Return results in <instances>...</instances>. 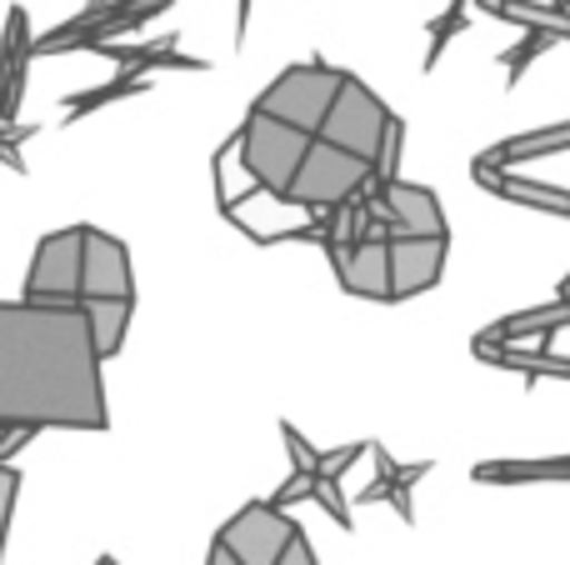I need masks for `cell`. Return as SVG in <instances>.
I'll return each instance as SVG.
<instances>
[{
    "mask_svg": "<svg viewBox=\"0 0 570 565\" xmlns=\"http://www.w3.org/2000/svg\"><path fill=\"white\" fill-rule=\"evenodd\" d=\"M96 565H120V561H116V556H100V561H96Z\"/></svg>",
    "mask_w": 570,
    "mask_h": 565,
    "instance_id": "cell-26",
    "label": "cell"
},
{
    "mask_svg": "<svg viewBox=\"0 0 570 565\" xmlns=\"http://www.w3.org/2000/svg\"><path fill=\"white\" fill-rule=\"evenodd\" d=\"M80 280H86V226L50 230L30 256L20 300H30V306H80Z\"/></svg>",
    "mask_w": 570,
    "mask_h": 565,
    "instance_id": "cell-5",
    "label": "cell"
},
{
    "mask_svg": "<svg viewBox=\"0 0 570 565\" xmlns=\"http://www.w3.org/2000/svg\"><path fill=\"white\" fill-rule=\"evenodd\" d=\"M315 500H321L325 511H331V521L341 531H351V506H345V496H341V480H331V476H315Z\"/></svg>",
    "mask_w": 570,
    "mask_h": 565,
    "instance_id": "cell-18",
    "label": "cell"
},
{
    "mask_svg": "<svg viewBox=\"0 0 570 565\" xmlns=\"http://www.w3.org/2000/svg\"><path fill=\"white\" fill-rule=\"evenodd\" d=\"M561 306L570 310V270H566V280H561Z\"/></svg>",
    "mask_w": 570,
    "mask_h": 565,
    "instance_id": "cell-25",
    "label": "cell"
},
{
    "mask_svg": "<svg viewBox=\"0 0 570 565\" xmlns=\"http://www.w3.org/2000/svg\"><path fill=\"white\" fill-rule=\"evenodd\" d=\"M375 216L395 220V236H415V240H451V226H445L441 196L431 186H415V180H385V186L365 190Z\"/></svg>",
    "mask_w": 570,
    "mask_h": 565,
    "instance_id": "cell-8",
    "label": "cell"
},
{
    "mask_svg": "<svg viewBox=\"0 0 570 565\" xmlns=\"http://www.w3.org/2000/svg\"><path fill=\"white\" fill-rule=\"evenodd\" d=\"M325 256H331L335 280H341L345 296L391 300V246L385 240H361V246L325 250Z\"/></svg>",
    "mask_w": 570,
    "mask_h": 565,
    "instance_id": "cell-11",
    "label": "cell"
},
{
    "mask_svg": "<svg viewBox=\"0 0 570 565\" xmlns=\"http://www.w3.org/2000/svg\"><path fill=\"white\" fill-rule=\"evenodd\" d=\"M391 300H411L441 286L445 250L451 240H415V236H391Z\"/></svg>",
    "mask_w": 570,
    "mask_h": 565,
    "instance_id": "cell-10",
    "label": "cell"
},
{
    "mask_svg": "<svg viewBox=\"0 0 570 565\" xmlns=\"http://www.w3.org/2000/svg\"><path fill=\"white\" fill-rule=\"evenodd\" d=\"M375 456V480L361 490V506H381V500H391L395 516L405 521V526H415V506H411V490L421 476H431V460H415V466H401V460H391V450L385 446H371Z\"/></svg>",
    "mask_w": 570,
    "mask_h": 565,
    "instance_id": "cell-13",
    "label": "cell"
},
{
    "mask_svg": "<svg viewBox=\"0 0 570 565\" xmlns=\"http://www.w3.org/2000/svg\"><path fill=\"white\" fill-rule=\"evenodd\" d=\"M30 60H36V36H30L26 10H10L6 16V40H0V126H10L26 96V76Z\"/></svg>",
    "mask_w": 570,
    "mask_h": 565,
    "instance_id": "cell-12",
    "label": "cell"
},
{
    "mask_svg": "<svg viewBox=\"0 0 570 565\" xmlns=\"http://www.w3.org/2000/svg\"><path fill=\"white\" fill-rule=\"evenodd\" d=\"M295 536H301V526L291 521V511L271 506V500H246V506L220 526L216 541L240 565H281V556L291 551Z\"/></svg>",
    "mask_w": 570,
    "mask_h": 565,
    "instance_id": "cell-7",
    "label": "cell"
},
{
    "mask_svg": "<svg viewBox=\"0 0 570 565\" xmlns=\"http://www.w3.org/2000/svg\"><path fill=\"white\" fill-rule=\"evenodd\" d=\"M461 30H465V0H451V10H445L441 20H431V50H425V70H435V60L445 56L451 36H461Z\"/></svg>",
    "mask_w": 570,
    "mask_h": 565,
    "instance_id": "cell-16",
    "label": "cell"
},
{
    "mask_svg": "<svg viewBox=\"0 0 570 565\" xmlns=\"http://www.w3.org/2000/svg\"><path fill=\"white\" fill-rule=\"evenodd\" d=\"M106 426V380L86 310L0 300V430Z\"/></svg>",
    "mask_w": 570,
    "mask_h": 565,
    "instance_id": "cell-1",
    "label": "cell"
},
{
    "mask_svg": "<svg viewBox=\"0 0 570 565\" xmlns=\"http://www.w3.org/2000/svg\"><path fill=\"white\" fill-rule=\"evenodd\" d=\"M365 450H371V446H365V440H351V446H341V450H325V456H321V476L345 480V470H351L355 460L365 456Z\"/></svg>",
    "mask_w": 570,
    "mask_h": 565,
    "instance_id": "cell-20",
    "label": "cell"
},
{
    "mask_svg": "<svg viewBox=\"0 0 570 565\" xmlns=\"http://www.w3.org/2000/svg\"><path fill=\"white\" fill-rule=\"evenodd\" d=\"M301 500H315V476H305V470H291V480L271 496V506H281V511H291V506H301Z\"/></svg>",
    "mask_w": 570,
    "mask_h": 565,
    "instance_id": "cell-21",
    "label": "cell"
},
{
    "mask_svg": "<svg viewBox=\"0 0 570 565\" xmlns=\"http://www.w3.org/2000/svg\"><path fill=\"white\" fill-rule=\"evenodd\" d=\"M281 565H321V561H315L311 541H305V536H295V541H291V551H285V556H281Z\"/></svg>",
    "mask_w": 570,
    "mask_h": 565,
    "instance_id": "cell-22",
    "label": "cell"
},
{
    "mask_svg": "<svg viewBox=\"0 0 570 565\" xmlns=\"http://www.w3.org/2000/svg\"><path fill=\"white\" fill-rule=\"evenodd\" d=\"M281 436H285V450H291V466L305 470V476H321V456H325V450H315L311 440L291 426V420H281Z\"/></svg>",
    "mask_w": 570,
    "mask_h": 565,
    "instance_id": "cell-17",
    "label": "cell"
},
{
    "mask_svg": "<svg viewBox=\"0 0 570 565\" xmlns=\"http://www.w3.org/2000/svg\"><path fill=\"white\" fill-rule=\"evenodd\" d=\"M80 300H136L126 240H116L100 226H86V280H80Z\"/></svg>",
    "mask_w": 570,
    "mask_h": 565,
    "instance_id": "cell-9",
    "label": "cell"
},
{
    "mask_svg": "<svg viewBox=\"0 0 570 565\" xmlns=\"http://www.w3.org/2000/svg\"><path fill=\"white\" fill-rule=\"evenodd\" d=\"M371 180H375L371 160H361V156H351V150H341V146L315 136L311 150H305V160H301V170H295V180H291L285 206H295L311 220H321V216H331V210L361 200L365 190H371Z\"/></svg>",
    "mask_w": 570,
    "mask_h": 565,
    "instance_id": "cell-2",
    "label": "cell"
},
{
    "mask_svg": "<svg viewBox=\"0 0 570 565\" xmlns=\"http://www.w3.org/2000/svg\"><path fill=\"white\" fill-rule=\"evenodd\" d=\"M20 496V470L16 466H0V556H6V536H10V511H16Z\"/></svg>",
    "mask_w": 570,
    "mask_h": 565,
    "instance_id": "cell-19",
    "label": "cell"
},
{
    "mask_svg": "<svg viewBox=\"0 0 570 565\" xmlns=\"http://www.w3.org/2000/svg\"><path fill=\"white\" fill-rule=\"evenodd\" d=\"M250 6H256V0H240V10H236V36H246V20H250Z\"/></svg>",
    "mask_w": 570,
    "mask_h": 565,
    "instance_id": "cell-24",
    "label": "cell"
},
{
    "mask_svg": "<svg viewBox=\"0 0 570 565\" xmlns=\"http://www.w3.org/2000/svg\"><path fill=\"white\" fill-rule=\"evenodd\" d=\"M206 565H240V561L230 556V551L220 546V541H210V551H206Z\"/></svg>",
    "mask_w": 570,
    "mask_h": 565,
    "instance_id": "cell-23",
    "label": "cell"
},
{
    "mask_svg": "<svg viewBox=\"0 0 570 565\" xmlns=\"http://www.w3.org/2000/svg\"><path fill=\"white\" fill-rule=\"evenodd\" d=\"M150 80L140 76V70H120L116 80H106V86H96V90H76V96H66L60 100V110H66L70 120L76 116H90V110H100V106H110V100H126V96H140Z\"/></svg>",
    "mask_w": 570,
    "mask_h": 565,
    "instance_id": "cell-15",
    "label": "cell"
},
{
    "mask_svg": "<svg viewBox=\"0 0 570 565\" xmlns=\"http://www.w3.org/2000/svg\"><path fill=\"white\" fill-rule=\"evenodd\" d=\"M80 310H86V320H90V340H96L100 360H116L120 346H126L136 300H80Z\"/></svg>",
    "mask_w": 570,
    "mask_h": 565,
    "instance_id": "cell-14",
    "label": "cell"
},
{
    "mask_svg": "<svg viewBox=\"0 0 570 565\" xmlns=\"http://www.w3.org/2000/svg\"><path fill=\"white\" fill-rule=\"evenodd\" d=\"M391 120H395V116L385 110V100L375 96L365 80H355L351 70H345V86H341V96H335L331 116H325L321 140H331V146H341V150H351V156L371 160V170H375Z\"/></svg>",
    "mask_w": 570,
    "mask_h": 565,
    "instance_id": "cell-6",
    "label": "cell"
},
{
    "mask_svg": "<svg viewBox=\"0 0 570 565\" xmlns=\"http://www.w3.org/2000/svg\"><path fill=\"white\" fill-rule=\"evenodd\" d=\"M311 140L315 136H305V130L250 110V116L240 120V130H236V160H240V170L250 176V190H261V196H271L276 206H285L291 180H295V170H301Z\"/></svg>",
    "mask_w": 570,
    "mask_h": 565,
    "instance_id": "cell-3",
    "label": "cell"
},
{
    "mask_svg": "<svg viewBox=\"0 0 570 565\" xmlns=\"http://www.w3.org/2000/svg\"><path fill=\"white\" fill-rule=\"evenodd\" d=\"M341 86H345V70L325 66V60L315 56V60H301V66H285L256 96L250 110H261V116H271V120H285V126L305 130V136H321Z\"/></svg>",
    "mask_w": 570,
    "mask_h": 565,
    "instance_id": "cell-4",
    "label": "cell"
}]
</instances>
